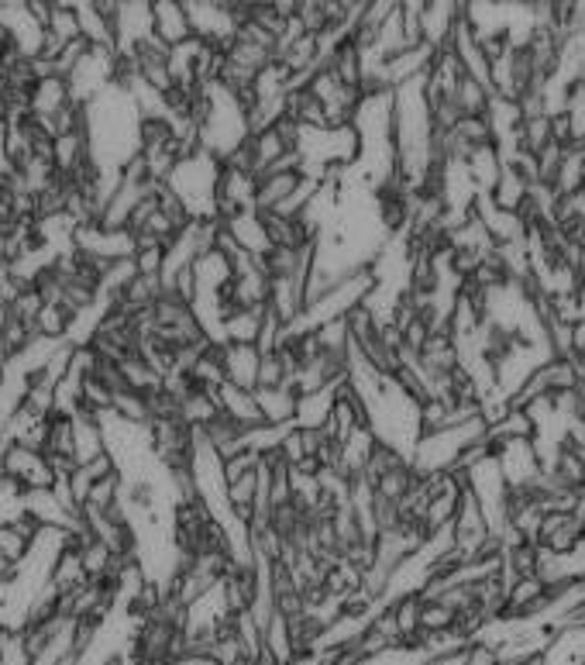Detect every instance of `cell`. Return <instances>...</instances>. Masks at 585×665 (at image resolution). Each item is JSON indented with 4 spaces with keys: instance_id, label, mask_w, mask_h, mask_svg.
I'll list each match as a JSON object with an SVG mask.
<instances>
[{
    "instance_id": "cell-1",
    "label": "cell",
    "mask_w": 585,
    "mask_h": 665,
    "mask_svg": "<svg viewBox=\"0 0 585 665\" xmlns=\"http://www.w3.org/2000/svg\"><path fill=\"white\" fill-rule=\"evenodd\" d=\"M4 476H11L25 490H52L56 486V473H52L49 459L35 448L7 442L4 448Z\"/></svg>"
},
{
    "instance_id": "cell-2",
    "label": "cell",
    "mask_w": 585,
    "mask_h": 665,
    "mask_svg": "<svg viewBox=\"0 0 585 665\" xmlns=\"http://www.w3.org/2000/svg\"><path fill=\"white\" fill-rule=\"evenodd\" d=\"M537 545L551 555H572L585 545V517L579 514H565V510H551L544 514L541 535H537Z\"/></svg>"
},
{
    "instance_id": "cell-3",
    "label": "cell",
    "mask_w": 585,
    "mask_h": 665,
    "mask_svg": "<svg viewBox=\"0 0 585 665\" xmlns=\"http://www.w3.org/2000/svg\"><path fill=\"white\" fill-rule=\"evenodd\" d=\"M152 32L162 45H169V49L190 42L193 25H190V14H186L183 0H152Z\"/></svg>"
},
{
    "instance_id": "cell-4",
    "label": "cell",
    "mask_w": 585,
    "mask_h": 665,
    "mask_svg": "<svg viewBox=\"0 0 585 665\" xmlns=\"http://www.w3.org/2000/svg\"><path fill=\"white\" fill-rule=\"evenodd\" d=\"M262 349L259 345H224V376L241 390H259Z\"/></svg>"
},
{
    "instance_id": "cell-5",
    "label": "cell",
    "mask_w": 585,
    "mask_h": 665,
    "mask_svg": "<svg viewBox=\"0 0 585 665\" xmlns=\"http://www.w3.org/2000/svg\"><path fill=\"white\" fill-rule=\"evenodd\" d=\"M300 183H303V173H296V169H272V173H262L259 193H255V211L272 214L279 204H286V200L293 197Z\"/></svg>"
},
{
    "instance_id": "cell-6",
    "label": "cell",
    "mask_w": 585,
    "mask_h": 665,
    "mask_svg": "<svg viewBox=\"0 0 585 665\" xmlns=\"http://www.w3.org/2000/svg\"><path fill=\"white\" fill-rule=\"evenodd\" d=\"M259 400V411L265 424H276V428H293L296 411H300V393L293 386H279V390H255Z\"/></svg>"
},
{
    "instance_id": "cell-7",
    "label": "cell",
    "mask_w": 585,
    "mask_h": 665,
    "mask_svg": "<svg viewBox=\"0 0 585 665\" xmlns=\"http://www.w3.org/2000/svg\"><path fill=\"white\" fill-rule=\"evenodd\" d=\"M217 404H221V414H228L241 428H259V424H265L259 400H255V390H241V386L224 383L221 390H217Z\"/></svg>"
},
{
    "instance_id": "cell-8",
    "label": "cell",
    "mask_w": 585,
    "mask_h": 665,
    "mask_svg": "<svg viewBox=\"0 0 585 665\" xmlns=\"http://www.w3.org/2000/svg\"><path fill=\"white\" fill-rule=\"evenodd\" d=\"M530 187H534V183H530L517 166L503 162V173H499V180H496L493 193H486V197L493 200L499 211L520 214V207H524V204H527V197H530Z\"/></svg>"
},
{
    "instance_id": "cell-9",
    "label": "cell",
    "mask_w": 585,
    "mask_h": 665,
    "mask_svg": "<svg viewBox=\"0 0 585 665\" xmlns=\"http://www.w3.org/2000/svg\"><path fill=\"white\" fill-rule=\"evenodd\" d=\"M224 228L231 231V238H234V242H238V249H241V252L259 255V259H262V255L272 249L269 231H265V221H262V214H259V211L238 214V218L224 221Z\"/></svg>"
},
{
    "instance_id": "cell-10",
    "label": "cell",
    "mask_w": 585,
    "mask_h": 665,
    "mask_svg": "<svg viewBox=\"0 0 585 665\" xmlns=\"http://www.w3.org/2000/svg\"><path fill=\"white\" fill-rule=\"evenodd\" d=\"M73 431H76V462H80V466H87V462L111 452V448H107V431H104V424H100V417H93V414L73 417Z\"/></svg>"
},
{
    "instance_id": "cell-11",
    "label": "cell",
    "mask_w": 585,
    "mask_h": 665,
    "mask_svg": "<svg viewBox=\"0 0 585 665\" xmlns=\"http://www.w3.org/2000/svg\"><path fill=\"white\" fill-rule=\"evenodd\" d=\"M69 100H73V94H69V80H62V76L38 80L35 90H31V118L35 121L52 118V114H59Z\"/></svg>"
},
{
    "instance_id": "cell-12",
    "label": "cell",
    "mask_w": 585,
    "mask_h": 665,
    "mask_svg": "<svg viewBox=\"0 0 585 665\" xmlns=\"http://www.w3.org/2000/svg\"><path fill=\"white\" fill-rule=\"evenodd\" d=\"M25 514L42 524V528H66L69 517H73L62 510L52 490H25Z\"/></svg>"
},
{
    "instance_id": "cell-13",
    "label": "cell",
    "mask_w": 585,
    "mask_h": 665,
    "mask_svg": "<svg viewBox=\"0 0 585 665\" xmlns=\"http://www.w3.org/2000/svg\"><path fill=\"white\" fill-rule=\"evenodd\" d=\"M493 97H496L493 87L482 80H472V76H465V80L458 83V94H455L465 118H486L489 107H493Z\"/></svg>"
},
{
    "instance_id": "cell-14",
    "label": "cell",
    "mask_w": 585,
    "mask_h": 665,
    "mask_svg": "<svg viewBox=\"0 0 585 665\" xmlns=\"http://www.w3.org/2000/svg\"><path fill=\"white\" fill-rule=\"evenodd\" d=\"M73 321H76V314L69 311V307L45 304V311L38 314V321H35V331H38V338H49V342H66L69 331H73Z\"/></svg>"
},
{
    "instance_id": "cell-15",
    "label": "cell",
    "mask_w": 585,
    "mask_h": 665,
    "mask_svg": "<svg viewBox=\"0 0 585 665\" xmlns=\"http://www.w3.org/2000/svg\"><path fill=\"white\" fill-rule=\"evenodd\" d=\"M114 414L121 417L124 424H135V428H148V424H152V407H148V397L145 393H135V390L114 393Z\"/></svg>"
},
{
    "instance_id": "cell-16",
    "label": "cell",
    "mask_w": 585,
    "mask_h": 665,
    "mask_svg": "<svg viewBox=\"0 0 585 665\" xmlns=\"http://www.w3.org/2000/svg\"><path fill=\"white\" fill-rule=\"evenodd\" d=\"M45 455H66V459H76V431H73V417H52V421H49V438H45Z\"/></svg>"
},
{
    "instance_id": "cell-17",
    "label": "cell",
    "mask_w": 585,
    "mask_h": 665,
    "mask_svg": "<svg viewBox=\"0 0 585 665\" xmlns=\"http://www.w3.org/2000/svg\"><path fill=\"white\" fill-rule=\"evenodd\" d=\"M49 32L59 38L62 45L76 42V38H83L80 32V18H76V7L73 0H56V11H52V25Z\"/></svg>"
},
{
    "instance_id": "cell-18",
    "label": "cell",
    "mask_w": 585,
    "mask_h": 665,
    "mask_svg": "<svg viewBox=\"0 0 585 665\" xmlns=\"http://www.w3.org/2000/svg\"><path fill=\"white\" fill-rule=\"evenodd\" d=\"M80 559H83V569H87V576H90V583H97V579H107L111 576V566H114V552L111 548L104 545V541H97L93 538L87 548L80 552Z\"/></svg>"
},
{
    "instance_id": "cell-19",
    "label": "cell",
    "mask_w": 585,
    "mask_h": 665,
    "mask_svg": "<svg viewBox=\"0 0 585 665\" xmlns=\"http://www.w3.org/2000/svg\"><path fill=\"white\" fill-rule=\"evenodd\" d=\"M455 628H458L455 610H448L444 603H424V610H420V631L441 634V631H455Z\"/></svg>"
},
{
    "instance_id": "cell-20",
    "label": "cell",
    "mask_w": 585,
    "mask_h": 665,
    "mask_svg": "<svg viewBox=\"0 0 585 665\" xmlns=\"http://www.w3.org/2000/svg\"><path fill=\"white\" fill-rule=\"evenodd\" d=\"M400 18H403V35H407L410 49L424 45V0H407V4H400Z\"/></svg>"
},
{
    "instance_id": "cell-21",
    "label": "cell",
    "mask_w": 585,
    "mask_h": 665,
    "mask_svg": "<svg viewBox=\"0 0 585 665\" xmlns=\"http://www.w3.org/2000/svg\"><path fill=\"white\" fill-rule=\"evenodd\" d=\"M138 276H162L166 273V249H145L135 252Z\"/></svg>"
},
{
    "instance_id": "cell-22",
    "label": "cell",
    "mask_w": 585,
    "mask_h": 665,
    "mask_svg": "<svg viewBox=\"0 0 585 665\" xmlns=\"http://www.w3.org/2000/svg\"><path fill=\"white\" fill-rule=\"evenodd\" d=\"M69 486H73V497H76V504L80 507H87V500H90V493H93V476L87 473V466H76V473L69 476Z\"/></svg>"
},
{
    "instance_id": "cell-23",
    "label": "cell",
    "mask_w": 585,
    "mask_h": 665,
    "mask_svg": "<svg viewBox=\"0 0 585 665\" xmlns=\"http://www.w3.org/2000/svg\"><path fill=\"white\" fill-rule=\"evenodd\" d=\"M25 4H28V18L35 21L42 32H49L52 11H56V0H25Z\"/></svg>"
},
{
    "instance_id": "cell-24",
    "label": "cell",
    "mask_w": 585,
    "mask_h": 665,
    "mask_svg": "<svg viewBox=\"0 0 585 665\" xmlns=\"http://www.w3.org/2000/svg\"><path fill=\"white\" fill-rule=\"evenodd\" d=\"M465 665H499L496 648L482 645V641H472V645L465 648Z\"/></svg>"
},
{
    "instance_id": "cell-25",
    "label": "cell",
    "mask_w": 585,
    "mask_h": 665,
    "mask_svg": "<svg viewBox=\"0 0 585 665\" xmlns=\"http://www.w3.org/2000/svg\"><path fill=\"white\" fill-rule=\"evenodd\" d=\"M173 665H217L210 655H179Z\"/></svg>"
},
{
    "instance_id": "cell-26",
    "label": "cell",
    "mask_w": 585,
    "mask_h": 665,
    "mask_svg": "<svg viewBox=\"0 0 585 665\" xmlns=\"http://www.w3.org/2000/svg\"><path fill=\"white\" fill-rule=\"evenodd\" d=\"M290 665H324V659H321V652H300Z\"/></svg>"
},
{
    "instance_id": "cell-27",
    "label": "cell",
    "mask_w": 585,
    "mask_h": 665,
    "mask_svg": "<svg viewBox=\"0 0 585 665\" xmlns=\"http://www.w3.org/2000/svg\"><path fill=\"white\" fill-rule=\"evenodd\" d=\"M7 238H11V221L0 218V259L7 255ZM7 262V259H4Z\"/></svg>"
},
{
    "instance_id": "cell-28",
    "label": "cell",
    "mask_w": 585,
    "mask_h": 665,
    "mask_svg": "<svg viewBox=\"0 0 585 665\" xmlns=\"http://www.w3.org/2000/svg\"><path fill=\"white\" fill-rule=\"evenodd\" d=\"M575 276H579V286H585V249L579 255V262H575Z\"/></svg>"
},
{
    "instance_id": "cell-29",
    "label": "cell",
    "mask_w": 585,
    "mask_h": 665,
    "mask_svg": "<svg viewBox=\"0 0 585 665\" xmlns=\"http://www.w3.org/2000/svg\"><path fill=\"white\" fill-rule=\"evenodd\" d=\"M7 362H11V355H7L4 342H0V369H7Z\"/></svg>"
},
{
    "instance_id": "cell-30",
    "label": "cell",
    "mask_w": 585,
    "mask_h": 665,
    "mask_svg": "<svg viewBox=\"0 0 585 665\" xmlns=\"http://www.w3.org/2000/svg\"><path fill=\"white\" fill-rule=\"evenodd\" d=\"M11 572H14V569L7 566V562H4V555H0V579H7V576H11Z\"/></svg>"
},
{
    "instance_id": "cell-31",
    "label": "cell",
    "mask_w": 585,
    "mask_h": 665,
    "mask_svg": "<svg viewBox=\"0 0 585 665\" xmlns=\"http://www.w3.org/2000/svg\"><path fill=\"white\" fill-rule=\"evenodd\" d=\"M520 665H544V655H537V659H527V662H520Z\"/></svg>"
}]
</instances>
